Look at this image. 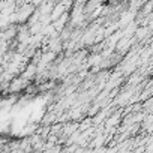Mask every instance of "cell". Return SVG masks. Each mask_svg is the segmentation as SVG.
<instances>
[{
	"label": "cell",
	"instance_id": "cell-1",
	"mask_svg": "<svg viewBox=\"0 0 153 153\" xmlns=\"http://www.w3.org/2000/svg\"><path fill=\"white\" fill-rule=\"evenodd\" d=\"M35 6L32 5V3H23L21 6H18L17 9H15V12H17V15H18V24H26L27 23V20L30 18V15L35 12Z\"/></svg>",
	"mask_w": 153,
	"mask_h": 153
},
{
	"label": "cell",
	"instance_id": "cell-2",
	"mask_svg": "<svg viewBox=\"0 0 153 153\" xmlns=\"http://www.w3.org/2000/svg\"><path fill=\"white\" fill-rule=\"evenodd\" d=\"M29 86V80L23 78V76H14L9 83V89H8V93H18L21 90H26Z\"/></svg>",
	"mask_w": 153,
	"mask_h": 153
},
{
	"label": "cell",
	"instance_id": "cell-3",
	"mask_svg": "<svg viewBox=\"0 0 153 153\" xmlns=\"http://www.w3.org/2000/svg\"><path fill=\"white\" fill-rule=\"evenodd\" d=\"M68 8H69V6H68V5H65L63 2L56 3V5H54V8H53V11H51V14H50L51 21H54V20H57L60 15H63V14L66 12V9H68Z\"/></svg>",
	"mask_w": 153,
	"mask_h": 153
},
{
	"label": "cell",
	"instance_id": "cell-4",
	"mask_svg": "<svg viewBox=\"0 0 153 153\" xmlns=\"http://www.w3.org/2000/svg\"><path fill=\"white\" fill-rule=\"evenodd\" d=\"M107 2H108V3H113V5H114V3H117V2H119V0H107Z\"/></svg>",
	"mask_w": 153,
	"mask_h": 153
}]
</instances>
